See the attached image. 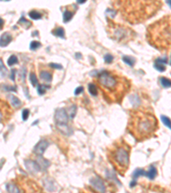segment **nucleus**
<instances>
[{
    "mask_svg": "<svg viewBox=\"0 0 171 193\" xmlns=\"http://www.w3.org/2000/svg\"><path fill=\"white\" fill-rule=\"evenodd\" d=\"M15 73H16V70H15V69H12V70H11V74H10V79L12 81H15Z\"/></svg>",
    "mask_w": 171,
    "mask_h": 193,
    "instance_id": "nucleus-39",
    "label": "nucleus"
},
{
    "mask_svg": "<svg viewBox=\"0 0 171 193\" xmlns=\"http://www.w3.org/2000/svg\"><path fill=\"white\" fill-rule=\"evenodd\" d=\"M25 74H26V69H22L21 70V77L22 78V80H25Z\"/></svg>",
    "mask_w": 171,
    "mask_h": 193,
    "instance_id": "nucleus-40",
    "label": "nucleus"
},
{
    "mask_svg": "<svg viewBox=\"0 0 171 193\" xmlns=\"http://www.w3.org/2000/svg\"><path fill=\"white\" fill-rule=\"evenodd\" d=\"M0 63H1V76L4 77L5 76V74H6V69H5V67L3 64V60H0Z\"/></svg>",
    "mask_w": 171,
    "mask_h": 193,
    "instance_id": "nucleus-36",
    "label": "nucleus"
},
{
    "mask_svg": "<svg viewBox=\"0 0 171 193\" xmlns=\"http://www.w3.org/2000/svg\"><path fill=\"white\" fill-rule=\"evenodd\" d=\"M98 82L100 87L108 92H121L127 85V82L120 76L113 75L111 72L102 71L98 76Z\"/></svg>",
    "mask_w": 171,
    "mask_h": 193,
    "instance_id": "nucleus-3",
    "label": "nucleus"
},
{
    "mask_svg": "<svg viewBox=\"0 0 171 193\" xmlns=\"http://www.w3.org/2000/svg\"><path fill=\"white\" fill-rule=\"evenodd\" d=\"M28 15H29L30 18H32L33 20H39V19H41V17H42L41 13H40L37 10H31Z\"/></svg>",
    "mask_w": 171,
    "mask_h": 193,
    "instance_id": "nucleus-23",
    "label": "nucleus"
},
{
    "mask_svg": "<svg viewBox=\"0 0 171 193\" xmlns=\"http://www.w3.org/2000/svg\"><path fill=\"white\" fill-rule=\"evenodd\" d=\"M52 34H54V35H55V36H57V37L62 38V39H64V38H65V36H64L65 32H64L63 28L62 27H56V28H55V29L52 31Z\"/></svg>",
    "mask_w": 171,
    "mask_h": 193,
    "instance_id": "nucleus-18",
    "label": "nucleus"
},
{
    "mask_svg": "<svg viewBox=\"0 0 171 193\" xmlns=\"http://www.w3.org/2000/svg\"><path fill=\"white\" fill-rule=\"evenodd\" d=\"M167 4H168L169 5H170L171 7V1H167Z\"/></svg>",
    "mask_w": 171,
    "mask_h": 193,
    "instance_id": "nucleus-42",
    "label": "nucleus"
},
{
    "mask_svg": "<svg viewBox=\"0 0 171 193\" xmlns=\"http://www.w3.org/2000/svg\"><path fill=\"white\" fill-rule=\"evenodd\" d=\"M161 120H162V122L164 123V125L165 126L168 127L169 129L171 130V120L169 117L164 116V115H162L161 116Z\"/></svg>",
    "mask_w": 171,
    "mask_h": 193,
    "instance_id": "nucleus-26",
    "label": "nucleus"
},
{
    "mask_svg": "<svg viewBox=\"0 0 171 193\" xmlns=\"http://www.w3.org/2000/svg\"><path fill=\"white\" fill-rule=\"evenodd\" d=\"M47 88H50V86H46V85H43V84H38V94L42 95L46 93V90Z\"/></svg>",
    "mask_w": 171,
    "mask_h": 193,
    "instance_id": "nucleus-30",
    "label": "nucleus"
},
{
    "mask_svg": "<svg viewBox=\"0 0 171 193\" xmlns=\"http://www.w3.org/2000/svg\"><path fill=\"white\" fill-rule=\"evenodd\" d=\"M73 17V13L70 10H65L63 12V22H69V21L72 19Z\"/></svg>",
    "mask_w": 171,
    "mask_h": 193,
    "instance_id": "nucleus-25",
    "label": "nucleus"
},
{
    "mask_svg": "<svg viewBox=\"0 0 171 193\" xmlns=\"http://www.w3.org/2000/svg\"><path fill=\"white\" fill-rule=\"evenodd\" d=\"M145 173H146V172H145L143 169H140V168L136 169V170L133 172V180L136 181L139 177L143 176V175H145Z\"/></svg>",
    "mask_w": 171,
    "mask_h": 193,
    "instance_id": "nucleus-20",
    "label": "nucleus"
},
{
    "mask_svg": "<svg viewBox=\"0 0 171 193\" xmlns=\"http://www.w3.org/2000/svg\"><path fill=\"white\" fill-rule=\"evenodd\" d=\"M122 60H123L124 63L128 65L129 66H133L134 65V62H135V59L133 57H130V56H123Z\"/></svg>",
    "mask_w": 171,
    "mask_h": 193,
    "instance_id": "nucleus-24",
    "label": "nucleus"
},
{
    "mask_svg": "<svg viewBox=\"0 0 171 193\" xmlns=\"http://www.w3.org/2000/svg\"><path fill=\"white\" fill-rule=\"evenodd\" d=\"M40 76L42 80L45 81V82H52V74L50 73V72H48V71H41L40 74Z\"/></svg>",
    "mask_w": 171,
    "mask_h": 193,
    "instance_id": "nucleus-15",
    "label": "nucleus"
},
{
    "mask_svg": "<svg viewBox=\"0 0 171 193\" xmlns=\"http://www.w3.org/2000/svg\"><path fill=\"white\" fill-rule=\"evenodd\" d=\"M17 62H18L17 57H16V56H15V55H11V56L8 59V61H7V63H8V65H9V66H12V65H14L15 64H16Z\"/></svg>",
    "mask_w": 171,
    "mask_h": 193,
    "instance_id": "nucleus-29",
    "label": "nucleus"
},
{
    "mask_svg": "<svg viewBox=\"0 0 171 193\" xmlns=\"http://www.w3.org/2000/svg\"><path fill=\"white\" fill-rule=\"evenodd\" d=\"M24 164H25L27 170L32 174H37L38 173H40L42 169L37 160H25Z\"/></svg>",
    "mask_w": 171,
    "mask_h": 193,
    "instance_id": "nucleus-7",
    "label": "nucleus"
},
{
    "mask_svg": "<svg viewBox=\"0 0 171 193\" xmlns=\"http://www.w3.org/2000/svg\"><path fill=\"white\" fill-rule=\"evenodd\" d=\"M145 176L149 179V180H154L155 179V177L157 176V169L155 168V166H150V168H149V170L146 172L145 173Z\"/></svg>",
    "mask_w": 171,
    "mask_h": 193,
    "instance_id": "nucleus-14",
    "label": "nucleus"
},
{
    "mask_svg": "<svg viewBox=\"0 0 171 193\" xmlns=\"http://www.w3.org/2000/svg\"><path fill=\"white\" fill-rule=\"evenodd\" d=\"M160 83L164 88H170L171 87V81L166 77H164V76L160 78Z\"/></svg>",
    "mask_w": 171,
    "mask_h": 193,
    "instance_id": "nucleus-27",
    "label": "nucleus"
},
{
    "mask_svg": "<svg viewBox=\"0 0 171 193\" xmlns=\"http://www.w3.org/2000/svg\"><path fill=\"white\" fill-rule=\"evenodd\" d=\"M78 3H80V4H84V3H85V1H84V0H81V1H80V2H78Z\"/></svg>",
    "mask_w": 171,
    "mask_h": 193,
    "instance_id": "nucleus-41",
    "label": "nucleus"
},
{
    "mask_svg": "<svg viewBox=\"0 0 171 193\" xmlns=\"http://www.w3.org/2000/svg\"><path fill=\"white\" fill-rule=\"evenodd\" d=\"M39 156V155H38ZM38 163L40 164V166H41V168L42 169H46V168H48L50 165H51V162L49 161V160H46V159H44L43 157H41V156H39L38 157Z\"/></svg>",
    "mask_w": 171,
    "mask_h": 193,
    "instance_id": "nucleus-17",
    "label": "nucleus"
},
{
    "mask_svg": "<svg viewBox=\"0 0 171 193\" xmlns=\"http://www.w3.org/2000/svg\"><path fill=\"white\" fill-rule=\"evenodd\" d=\"M90 184L92 186V188H94L97 192L100 193H105V186L103 182V180H101L99 177H93L90 180Z\"/></svg>",
    "mask_w": 171,
    "mask_h": 193,
    "instance_id": "nucleus-8",
    "label": "nucleus"
},
{
    "mask_svg": "<svg viewBox=\"0 0 171 193\" xmlns=\"http://www.w3.org/2000/svg\"><path fill=\"white\" fill-rule=\"evenodd\" d=\"M50 66L52 67V68H54V69H63V66L61 65H58V64H54V63H52V64H50Z\"/></svg>",
    "mask_w": 171,
    "mask_h": 193,
    "instance_id": "nucleus-38",
    "label": "nucleus"
},
{
    "mask_svg": "<svg viewBox=\"0 0 171 193\" xmlns=\"http://www.w3.org/2000/svg\"><path fill=\"white\" fill-rule=\"evenodd\" d=\"M55 121L57 123V125H64L68 124L69 121V114L67 113L65 109L63 108H58L56 112H55Z\"/></svg>",
    "mask_w": 171,
    "mask_h": 193,
    "instance_id": "nucleus-6",
    "label": "nucleus"
},
{
    "mask_svg": "<svg viewBox=\"0 0 171 193\" xmlns=\"http://www.w3.org/2000/svg\"><path fill=\"white\" fill-rule=\"evenodd\" d=\"M157 124V120L152 114L138 112L131 119L130 127L136 137L146 138L155 132Z\"/></svg>",
    "mask_w": 171,
    "mask_h": 193,
    "instance_id": "nucleus-2",
    "label": "nucleus"
},
{
    "mask_svg": "<svg viewBox=\"0 0 171 193\" xmlns=\"http://www.w3.org/2000/svg\"><path fill=\"white\" fill-rule=\"evenodd\" d=\"M170 65H171V60H170Z\"/></svg>",
    "mask_w": 171,
    "mask_h": 193,
    "instance_id": "nucleus-44",
    "label": "nucleus"
},
{
    "mask_svg": "<svg viewBox=\"0 0 171 193\" xmlns=\"http://www.w3.org/2000/svg\"><path fill=\"white\" fill-rule=\"evenodd\" d=\"M129 101L133 107H138L140 105V99L137 94H132L129 96Z\"/></svg>",
    "mask_w": 171,
    "mask_h": 193,
    "instance_id": "nucleus-16",
    "label": "nucleus"
},
{
    "mask_svg": "<svg viewBox=\"0 0 171 193\" xmlns=\"http://www.w3.org/2000/svg\"><path fill=\"white\" fill-rule=\"evenodd\" d=\"M19 24H21V25L25 27V28H27V29L32 25V23H31L30 22H28V21L27 20L25 17H23V16L19 20Z\"/></svg>",
    "mask_w": 171,
    "mask_h": 193,
    "instance_id": "nucleus-28",
    "label": "nucleus"
},
{
    "mask_svg": "<svg viewBox=\"0 0 171 193\" xmlns=\"http://www.w3.org/2000/svg\"><path fill=\"white\" fill-rule=\"evenodd\" d=\"M48 147H49V143L46 140H40L34 147L33 152L39 156H42Z\"/></svg>",
    "mask_w": 171,
    "mask_h": 193,
    "instance_id": "nucleus-9",
    "label": "nucleus"
},
{
    "mask_svg": "<svg viewBox=\"0 0 171 193\" xmlns=\"http://www.w3.org/2000/svg\"><path fill=\"white\" fill-rule=\"evenodd\" d=\"M105 63L107 64H111L113 59H114V58H113V56H112L111 54H106L105 55Z\"/></svg>",
    "mask_w": 171,
    "mask_h": 193,
    "instance_id": "nucleus-34",
    "label": "nucleus"
},
{
    "mask_svg": "<svg viewBox=\"0 0 171 193\" xmlns=\"http://www.w3.org/2000/svg\"><path fill=\"white\" fill-rule=\"evenodd\" d=\"M1 28H3V19H1Z\"/></svg>",
    "mask_w": 171,
    "mask_h": 193,
    "instance_id": "nucleus-43",
    "label": "nucleus"
},
{
    "mask_svg": "<svg viewBox=\"0 0 171 193\" xmlns=\"http://www.w3.org/2000/svg\"><path fill=\"white\" fill-rule=\"evenodd\" d=\"M41 47V44H40V41H37V40H33L32 41L31 43H30V49L31 50H36V49H38L39 47Z\"/></svg>",
    "mask_w": 171,
    "mask_h": 193,
    "instance_id": "nucleus-31",
    "label": "nucleus"
},
{
    "mask_svg": "<svg viewBox=\"0 0 171 193\" xmlns=\"http://www.w3.org/2000/svg\"><path fill=\"white\" fill-rule=\"evenodd\" d=\"M108 33L111 36L113 40L118 42L128 41L131 40L133 35V32L129 27H124L122 25H119L114 22H109L108 25Z\"/></svg>",
    "mask_w": 171,
    "mask_h": 193,
    "instance_id": "nucleus-4",
    "label": "nucleus"
},
{
    "mask_svg": "<svg viewBox=\"0 0 171 193\" xmlns=\"http://www.w3.org/2000/svg\"><path fill=\"white\" fill-rule=\"evenodd\" d=\"M167 62H168V59L166 58H164V59L163 58H158L154 62V68L158 71L164 72L165 69H166L165 65L167 64Z\"/></svg>",
    "mask_w": 171,
    "mask_h": 193,
    "instance_id": "nucleus-10",
    "label": "nucleus"
},
{
    "mask_svg": "<svg viewBox=\"0 0 171 193\" xmlns=\"http://www.w3.org/2000/svg\"><path fill=\"white\" fill-rule=\"evenodd\" d=\"M44 186L46 190L49 192H55L57 189L56 184L52 179H46L44 180Z\"/></svg>",
    "mask_w": 171,
    "mask_h": 193,
    "instance_id": "nucleus-12",
    "label": "nucleus"
},
{
    "mask_svg": "<svg viewBox=\"0 0 171 193\" xmlns=\"http://www.w3.org/2000/svg\"><path fill=\"white\" fill-rule=\"evenodd\" d=\"M83 90H84V88H83V87H78V88H76V89L74 90V94H75V95H79L80 94H81L83 92Z\"/></svg>",
    "mask_w": 171,
    "mask_h": 193,
    "instance_id": "nucleus-37",
    "label": "nucleus"
},
{
    "mask_svg": "<svg viewBox=\"0 0 171 193\" xmlns=\"http://www.w3.org/2000/svg\"><path fill=\"white\" fill-rule=\"evenodd\" d=\"M9 100H10V103L11 104V106L15 107V108H20L21 107V101L19 98L15 97V95L10 94L9 96Z\"/></svg>",
    "mask_w": 171,
    "mask_h": 193,
    "instance_id": "nucleus-13",
    "label": "nucleus"
},
{
    "mask_svg": "<svg viewBox=\"0 0 171 193\" xmlns=\"http://www.w3.org/2000/svg\"><path fill=\"white\" fill-rule=\"evenodd\" d=\"M76 113H77V107L75 105L70 106L69 108V110H68V114H69V119L73 120L74 118V116L76 115Z\"/></svg>",
    "mask_w": 171,
    "mask_h": 193,
    "instance_id": "nucleus-22",
    "label": "nucleus"
},
{
    "mask_svg": "<svg viewBox=\"0 0 171 193\" xmlns=\"http://www.w3.org/2000/svg\"><path fill=\"white\" fill-rule=\"evenodd\" d=\"M88 91L92 96H97L98 95V88L94 83H89L88 84Z\"/></svg>",
    "mask_w": 171,
    "mask_h": 193,
    "instance_id": "nucleus-21",
    "label": "nucleus"
},
{
    "mask_svg": "<svg viewBox=\"0 0 171 193\" xmlns=\"http://www.w3.org/2000/svg\"><path fill=\"white\" fill-rule=\"evenodd\" d=\"M29 114H30L29 110H28V109H24V110L22 111V113H21V116H22V120H23V121H26V120H27L28 117H29Z\"/></svg>",
    "mask_w": 171,
    "mask_h": 193,
    "instance_id": "nucleus-33",
    "label": "nucleus"
},
{
    "mask_svg": "<svg viewBox=\"0 0 171 193\" xmlns=\"http://www.w3.org/2000/svg\"><path fill=\"white\" fill-rule=\"evenodd\" d=\"M12 40V36L11 33L9 32H5V33H2L1 38H0V45L2 47H7Z\"/></svg>",
    "mask_w": 171,
    "mask_h": 193,
    "instance_id": "nucleus-11",
    "label": "nucleus"
},
{
    "mask_svg": "<svg viewBox=\"0 0 171 193\" xmlns=\"http://www.w3.org/2000/svg\"><path fill=\"white\" fill-rule=\"evenodd\" d=\"M146 38L158 50H168L171 47V16H165L147 29Z\"/></svg>",
    "mask_w": 171,
    "mask_h": 193,
    "instance_id": "nucleus-1",
    "label": "nucleus"
},
{
    "mask_svg": "<svg viewBox=\"0 0 171 193\" xmlns=\"http://www.w3.org/2000/svg\"><path fill=\"white\" fill-rule=\"evenodd\" d=\"M29 79H30V82H31V83H32V85L33 86H35V85H37L38 84V79H37V76H36V75L34 73H30V76H29Z\"/></svg>",
    "mask_w": 171,
    "mask_h": 193,
    "instance_id": "nucleus-32",
    "label": "nucleus"
},
{
    "mask_svg": "<svg viewBox=\"0 0 171 193\" xmlns=\"http://www.w3.org/2000/svg\"><path fill=\"white\" fill-rule=\"evenodd\" d=\"M6 190L9 193H21L19 188L12 183H10L7 185Z\"/></svg>",
    "mask_w": 171,
    "mask_h": 193,
    "instance_id": "nucleus-19",
    "label": "nucleus"
},
{
    "mask_svg": "<svg viewBox=\"0 0 171 193\" xmlns=\"http://www.w3.org/2000/svg\"><path fill=\"white\" fill-rule=\"evenodd\" d=\"M2 88H4V89L5 90V91H14V92H15L16 91V87L15 86H9V85H4V87H2Z\"/></svg>",
    "mask_w": 171,
    "mask_h": 193,
    "instance_id": "nucleus-35",
    "label": "nucleus"
},
{
    "mask_svg": "<svg viewBox=\"0 0 171 193\" xmlns=\"http://www.w3.org/2000/svg\"><path fill=\"white\" fill-rule=\"evenodd\" d=\"M113 161L120 171H125L129 164V154L125 147H117L113 152Z\"/></svg>",
    "mask_w": 171,
    "mask_h": 193,
    "instance_id": "nucleus-5",
    "label": "nucleus"
}]
</instances>
